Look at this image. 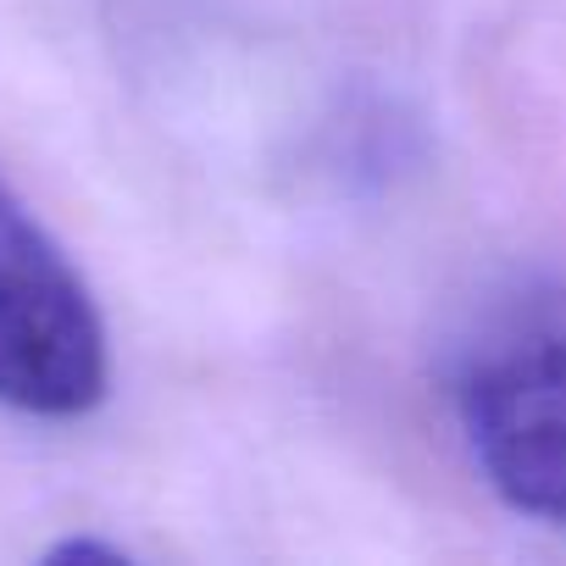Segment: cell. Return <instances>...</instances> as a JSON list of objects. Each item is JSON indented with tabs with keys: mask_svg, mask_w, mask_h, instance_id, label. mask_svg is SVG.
I'll use <instances>...</instances> for the list:
<instances>
[{
	"mask_svg": "<svg viewBox=\"0 0 566 566\" xmlns=\"http://www.w3.org/2000/svg\"><path fill=\"white\" fill-rule=\"evenodd\" d=\"M106 395V328L73 261L0 184V406L84 417Z\"/></svg>",
	"mask_w": 566,
	"mask_h": 566,
	"instance_id": "cell-2",
	"label": "cell"
},
{
	"mask_svg": "<svg viewBox=\"0 0 566 566\" xmlns=\"http://www.w3.org/2000/svg\"><path fill=\"white\" fill-rule=\"evenodd\" d=\"M455 411L500 500L566 527V290H516L478 323Z\"/></svg>",
	"mask_w": 566,
	"mask_h": 566,
	"instance_id": "cell-1",
	"label": "cell"
}]
</instances>
